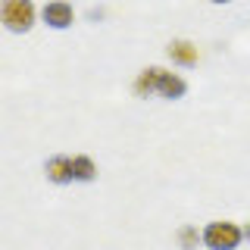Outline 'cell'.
<instances>
[{
	"mask_svg": "<svg viewBox=\"0 0 250 250\" xmlns=\"http://www.w3.org/2000/svg\"><path fill=\"white\" fill-rule=\"evenodd\" d=\"M135 94H141V97L160 94V97H166V100H178V97H185V94H188V82H185L182 75L169 72V69L150 66V69H144V72L138 75Z\"/></svg>",
	"mask_w": 250,
	"mask_h": 250,
	"instance_id": "1",
	"label": "cell"
},
{
	"mask_svg": "<svg viewBox=\"0 0 250 250\" xmlns=\"http://www.w3.org/2000/svg\"><path fill=\"white\" fill-rule=\"evenodd\" d=\"M38 19V10L31 0H0V25L13 35H25L31 31Z\"/></svg>",
	"mask_w": 250,
	"mask_h": 250,
	"instance_id": "2",
	"label": "cell"
},
{
	"mask_svg": "<svg viewBox=\"0 0 250 250\" xmlns=\"http://www.w3.org/2000/svg\"><path fill=\"white\" fill-rule=\"evenodd\" d=\"M241 238H244V231H241L234 222H222V219L209 222L207 229H203V234H200V241L209 250H234L241 244Z\"/></svg>",
	"mask_w": 250,
	"mask_h": 250,
	"instance_id": "3",
	"label": "cell"
},
{
	"mask_svg": "<svg viewBox=\"0 0 250 250\" xmlns=\"http://www.w3.org/2000/svg\"><path fill=\"white\" fill-rule=\"evenodd\" d=\"M41 19H44L47 28L66 31L75 22V10H72V3H69V0H50V3L41 10Z\"/></svg>",
	"mask_w": 250,
	"mask_h": 250,
	"instance_id": "4",
	"label": "cell"
},
{
	"mask_svg": "<svg viewBox=\"0 0 250 250\" xmlns=\"http://www.w3.org/2000/svg\"><path fill=\"white\" fill-rule=\"evenodd\" d=\"M44 172H47V182L50 185H69L75 182L72 175V156H50L44 163Z\"/></svg>",
	"mask_w": 250,
	"mask_h": 250,
	"instance_id": "5",
	"label": "cell"
},
{
	"mask_svg": "<svg viewBox=\"0 0 250 250\" xmlns=\"http://www.w3.org/2000/svg\"><path fill=\"white\" fill-rule=\"evenodd\" d=\"M166 53L172 57V62H175V66H185V69L197 66V47H194L191 41H169Z\"/></svg>",
	"mask_w": 250,
	"mask_h": 250,
	"instance_id": "6",
	"label": "cell"
},
{
	"mask_svg": "<svg viewBox=\"0 0 250 250\" xmlns=\"http://www.w3.org/2000/svg\"><path fill=\"white\" fill-rule=\"evenodd\" d=\"M72 175H75V182H94L97 178V166H94V160L91 156H72Z\"/></svg>",
	"mask_w": 250,
	"mask_h": 250,
	"instance_id": "7",
	"label": "cell"
},
{
	"mask_svg": "<svg viewBox=\"0 0 250 250\" xmlns=\"http://www.w3.org/2000/svg\"><path fill=\"white\" fill-rule=\"evenodd\" d=\"M178 244H182L185 250H194V247L200 244V231L194 229V225H185V229L178 231Z\"/></svg>",
	"mask_w": 250,
	"mask_h": 250,
	"instance_id": "8",
	"label": "cell"
},
{
	"mask_svg": "<svg viewBox=\"0 0 250 250\" xmlns=\"http://www.w3.org/2000/svg\"><path fill=\"white\" fill-rule=\"evenodd\" d=\"M209 3H231V0H209Z\"/></svg>",
	"mask_w": 250,
	"mask_h": 250,
	"instance_id": "9",
	"label": "cell"
}]
</instances>
